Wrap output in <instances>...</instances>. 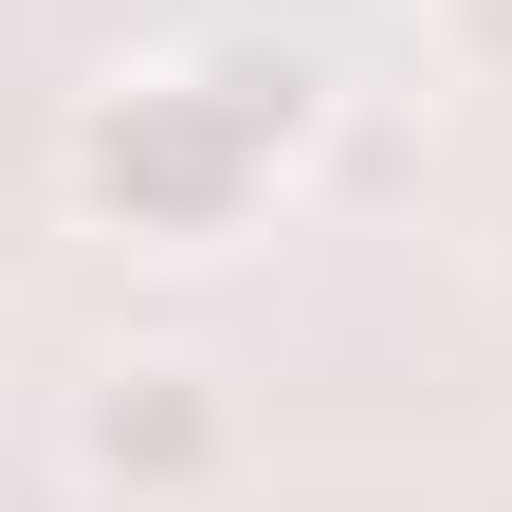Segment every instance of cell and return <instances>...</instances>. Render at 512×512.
<instances>
[{"label": "cell", "mask_w": 512, "mask_h": 512, "mask_svg": "<svg viewBox=\"0 0 512 512\" xmlns=\"http://www.w3.org/2000/svg\"><path fill=\"white\" fill-rule=\"evenodd\" d=\"M256 183H275V147L202 92V55H183V74H110L74 110V202L110 238H147V256H220L256 220Z\"/></svg>", "instance_id": "obj_1"}, {"label": "cell", "mask_w": 512, "mask_h": 512, "mask_svg": "<svg viewBox=\"0 0 512 512\" xmlns=\"http://www.w3.org/2000/svg\"><path fill=\"white\" fill-rule=\"evenodd\" d=\"M74 476L128 494V512H183V494H220L238 476V403H220V366H183V348H128L74 384Z\"/></svg>", "instance_id": "obj_2"}, {"label": "cell", "mask_w": 512, "mask_h": 512, "mask_svg": "<svg viewBox=\"0 0 512 512\" xmlns=\"http://www.w3.org/2000/svg\"><path fill=\"white\" fill-rule=\"evenodd\" d=\"M202 92H220V110H238V128H256L275 165L311 147V110H330V74H311L293 37H202Z\"/></svg>", "instance_id": "obj_3"}]
</instances>
